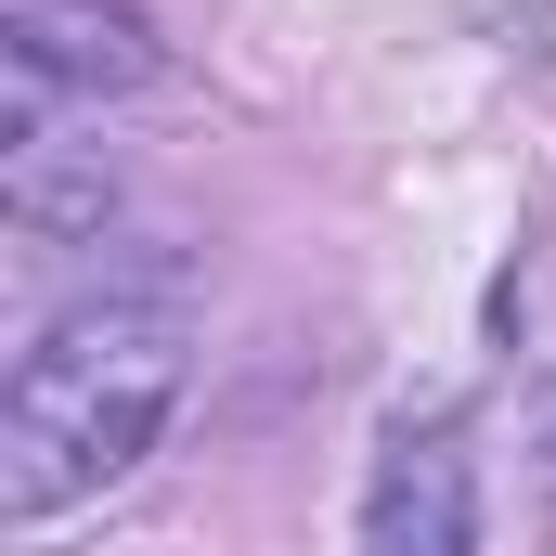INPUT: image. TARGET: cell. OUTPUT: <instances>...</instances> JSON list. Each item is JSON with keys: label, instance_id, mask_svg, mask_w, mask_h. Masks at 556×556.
I'll return each mask as SVG.
<instances>
[{"label": "cell", "instance_id": "obj_1", "mask_svg": "<svg viewBox=\"0 0 556 556\" xmlns=\"http://www.w3.org/2000/svg\"><path fill=\"white\" fill-rule=\"evenodd\" d=\"M181 363H194V337L168 298H91V311L39 324L0 389V518L26 531V518H65L78 492L130 479L181 402Z\"/></svg>", "mask_w": 556, "mask_h": 556}, {"label": "cell", "instance_id": "obj_2", "mask_svg": "<svg viewBox=\"0 0 556 556\" xmlns=\"http://www.w3.org/2000/svg\"><path fill=\"white\" fill-rule=\"evenodd\" d=\"M0 78H13V117L117 104L155 78V26L130 0H0Z\"/></svg>", "mask_w": 556, "mask_h": 556}, {"label": "cell", "instance_id": "obj_3", "mask_svg": "<svg viewBox=\"0 0 556 556\" xmlns=\"http://www.w3.org/2000/svg\"><path fill=\"white\" fill-rule=\"evenodd\" d=\"M363 556H479V466L440 415L389 427L376 492H363Z\"/></svg>", "mask_w": 556, "mask_h": 556}, {"label": "cell", "instance_id": "obj_4", "mask_svg": "<svg viewBox=\"0 0 556 556\" xmlns=\"http://www.w3.org/2000/svg\"><path fill=\"white\" fill-rule=\"evenodd\" d=\"M531 479H544V518H556V389L531 402Z\"/></svg>", "mask_w": 556, "mask_h": 556}]
</instances>
